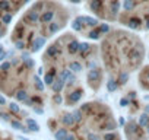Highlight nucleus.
I'll use <instances>...</instances> for the list:
<instances>
[{"mask_svg":"<svg viewBox=\"0 0 149 140\" xmlns=\"http://www.w3.org/2000/svg\"><path fill=\"white\" fill-rule=\"evenodd\" d=\"M102 140H118V137L114 134V133H105Z\"/></svg>","mask_w":149,"mask_h":140,"instance_id":"nucleus-37","label":"nucleus"},{"mask_svg":"<svg viewBox=\"0 0 149 140\" xmlns=\"http://www.w3.org/2000/svg\"><path fill=\"white\" fill-rule=\"evenodd\" d=\"M127 80H129V73H127V72H121V73L118 75V80H117L118 85H124Z\"/></svg>","mask_w":149,"mask_h":140,"instance_id":"nucleus-28","label":"nucleus"},{"mask_svg":"<svg viewBox=\"0 0 149 140\" xmlns=\"http://www.w3.org/2000/svg\"><path fill=\"white\" fill-rule=\"evenodd\" d=\"M140 19H137V18H132L129 22H127V25H129V28H132V29H137L139 26H140Z\"/></svg>","mask_w":149,"mask_h":140,"instance_id":"nucleus-21","label":"nucleus"},{"mask_svg":"<svg viewBox=\"0 0 149 140\" xmlns=\"http://www.w3.org/2000/svg\"><path fill=\"white\" fill-rule=\"evenodd\" d=\"M15 47H16V50L24 51V50H25V47H26V44H25V41H24V40H16V41H15Z\"/></svg>","mask_w":149,"mask_h":140,"instance_id":"nucleus-34","label":"nucleus"},{"mask_svg":"<svg viewBox=\"0 0 149 140\" xmlns=\"http://www.w3.org/2000/svg\"><path fill=\"white\" fill-rule=\"evenodd\" d=\"M26 57H29V53H28V51L22 53V57H21V58H26Z\"/></svg>","mask_w":149,"mask_h":140,"instance_id":"nucleus-50","label":"nucleus"},{"mask_svg":"<svg viewBox=\"0 0 149 140\" xmlns=\"http://www.w3.org/2000/svg\"><path fill=\"white\" fill-rule=\"evenodd\" d=\"M6 104V99H5V96H2L0 95V105H5Z\"/></svg>","mask_w":149,"mask_h":140,"instance_id":"nucleus-49","label":"nucleus"},{"mask_svg":"<svg viewBox=\"0 0 149 140\" xmlns=\"http://www.w3.org/2000/svg\"><path fill=\"white\" fill-rule=\"evenodd\" d=\"M146 29H149V18L146 19Z\"/></svg>","mask_w":149,"mask_h":140,"instance_id":"nucleus-54","label":"nucleus"},{"mask_svg":"<svg viewBox=\"0 0 149 140\" xmlns=\"http://www.w3.org/2000/svg\"><path fill=\"white\" fill-rule=\"evenodd\" d=\"M60 28H61V25H60L58 22H53V21L50 22V28H48V29H50V34H56Z\"/></svg>","mask_w":149,"mask_h":140,"instance_id":"nucleus-30","label":"nucleus"},{"mask_svg":"<svg viewBox=\"0 0 149 140\" xmlns=\"http://www.w3.org/2000/svg\"><path fill=\"white\" fill-rule=\"evenodd\" d=\"M148 78H149V72H148Z\"/></svg>","mask_w":149,"mask_h":140,"instance_id":"nucleus-58","label":"nucleus"},{"mask_svg":"<svg viewBox=\"0 0 149 140\" xmlns=\"http://www.w3.org/2000/svg\"><path fill=\"white\" fill-rule=\"evenodd\" d=\"M18 63H19V60H18V58H15V60H12V63H10V64H12V66H16Z\"/></svg>","mask_w":149,"mask_h":140,"instance_id":"nucleus-51","label":"nucleus"},{"mask_svg":"<svg viewBox=\"0 0 149 140\" xmlns=\"http://www.w3.org/2000/svg\"><path fill=\"white\" fill-rule=\"evenodd\" d=\"M42 8H44V2H38V3L34 6V10H37V12H41V10H42Z\"/></svg>","mask_w":149,"mask_h":140,"instance_id":"nucleus-41","label":"nucleus"},{"mask_svg":"<svg viewBox=\"0 0 149 140\" xmlns=\"http://www.w3.org/2000/svg\"><path fill=\"white\" fill-rule=\"evenodd\" d=\"M54 75H56V70L54 69H51V72H48V73H45V76H44V85H48V86H51V83L54 82Z\"/></svg>","mask_w":149,"mask_h":140,"instance_id":"nucleus-11","label":"nucleus"},{"mask_svg":"<svg viewBox=\"0 0 149 140\" xmlns=\"http://www.w3.org/2000/svg\"><path fill=\"white\" fill-rule=\"evenodd\" d=\"M76 19H78L79 22H82V24H85V25L91 26V28H95V26L98 25V19L91 18V16H78Z\"/></svg>","mask_w":149,"mask_h":140,"instance_id":"nucleus-1","label":"nucleus"},{"mask_svg":"<svg viewBox=\"0 0 149 140\" xmlns=\"http://www.w3.org/2000/svg\"><path fill=\"white\" fill-rule=\"evenodd\" d=\"M58 54H60V48L57 47V44L50 45V47L47 48V51H45V57H48V58H54V57H57Z\"/></svg>","mask_w":149,"mask_h":140,"instance_id":"nucleus-5","label":"nucleus"},{"mask_svg":"<svg viewBox=\"0 0 149 140\" xmlns=\"http://www.w3.org/2000/svg\"><path fill=\"white\" fill-rule=\"evenodd\" d=\"M10 125L13 127V128H16V130H21V131H24V133H26V131H29L26 127H24L19 121H16V120H10Z\"/></svg>","mask_w":149,"mask_h":140,"instance_id":"nucleus-19","label":"nucleus"},{"mask_svg":"<svg viewBox=\"0 0 149 140\" xmlns=\"http://www.w3.org/2000/svg\"><path fill=\"white\" fill-rule=\"evenodd\" d=\"M53 101H54L56 104H61V101H63V99H61V96H60L58 94H56V95H54V98H53Z\"/></svg>","mask_w":149,"mask_h":140,"instance_id":"nucleus-44","label":"nucleus"},{"mask_svg":"<svg viewBox=\"0 0 149 140\" xmlns=\"http://www.w3.org/2000/svg\"><path fill=\"white\" fill-rule=\"evenodd\" d=\"M5 51V48H3V45H0V53H3Z\"/></svg>","mask_w":149,"mask_h":140,"instance_id":"nucleus-55","label":"nucleus"},{"mask_svg":"<svg viewBox=\"0 0 149 140\" xmlns=\"http://www.w3.org/2000/svg\"><path fill=\"white\" fill-rule=\"evenodd\" d=\"M98 29H100L101 34H107V32L110 31V25H108V24H101V26H100Z\"/></svg>","mask_w":149,"mask_h":140,"instance_id":"nucleus-38","label":"nucleus"},{"mask_svg":"<svg viewBox=\"0 0 149 140\" xmlns=\"http://www.w3.org/2000/svg\"><path fill=\"white\" fill-rule=\"evenodd\" d=\"M54 10H45L42 12V15H40V22L41 24H50L54 19Z\"/></svg>","mask_w":149,"mask_h":140,"instance_id":"nucleus-3","label":"nucleus"},{"mask_svg":"<svg viewBox=\"0 0 149 140\" xmlns=\"http://www.w3.org/2000/svg\"><path fill=\"white\" fill-rule=\"evenodd\" d=\"M61 123L66 125V127H72L74 124V118H73V114H64L63 118H61Z\"/></svg>","mask_w":149,"mask_h":140,"instance_id":"nucleus-13","label":"nucleus"},{"mask_svg":"<svg viewBox=\"0 0 149 140\" xmlns=\"http://www.w3.org/2000/svg\"><path fill=\"white\" fill-rule=\"evenodd\" d=\"M146 127H148V128H146V130H148V133H149V124H148V125H146Z\"/></svg>","mask_w":149,"mask_h":140,"instance_id":"nucleus-57","label":"nucleus"},{"mask_svg":"<svg viewBox=\"0 0 149 140\" xmlns=\"http://www.w3.org/2000/svg\"><path fill=\"white\" fill-rule=\"evenodd\" d=\"M129 57H130L132 60H140V58H142V48H140V50H139V48L132 50V51L129 53Z\"/></svg>","mask_w":149,"mask_h":140,"instance_id":"nucleus-17","label":"nucleus"},{"mask_svg":"<svg viewBox=\"0 0 149 140\" xmlns=\"http://www.w3.org/2000/svg\"><path fill=\"white\" fill-rule=\"evenodd\" d=\"M0 21H2L3 25H9V24L12 22V13H5V15H2V16H0Z\"/></svg>","mask_w":149,"mask_h":140,"instance_id":"nucleus-29","label":"nucleus"},{"mask_svg":"<svg viewBox=\"0 0 149 140\" xmlns=\"http://www.w3.org/2000/svg\"><path fill=\"white\" fill-rule=\"evenodd\" d=\"M45 45V38L44 37H35V40H34V42H32V48H31V51H40L42 47Z\"/></svg>","mask_w":149,"mask_h":140,"instance_id":"nucleus-4","label":"nucleus"},{"mask_svg":"<svg viewBox=\"0 0 149 140\" xmlns=\"http://www.w3.org/2000/svg\"><path fill=\"white\" fill-rule=\"evenodd\" d=\"M82 89H76V91H73L72 94H69V96H67V104L70 105V104H74V102H78L81 98H82Z\"/></svg>","mask_w":149,"mask_h":140,"instance_id":"nucleus-2","label":"nucleus"},{"mask_svg":"<svg viewBox=\"0 0 149 140\" xmlns=\"http://www.w3.org/2000/svg\"><path fill=\"white\" fill-rule=\"evenodd\" d=\"M67 50H69V53H70V54H76V53L79 51V42H78L76 40L70 41V42H69V45H67Z\"/></svg>","mask_w":149,"mask_h":140,"instance_id":"nucleus-14","label":"nucleus"},{"mask_svg":"<svg viewBox=\"0 0 149 140\" xmlns=\"http://www.w3.org/2000/svg\"><path fill=\"white\" fill-rule=\"evenodd\" d=\"M88 67H89V69H95V67H97V63H95V61H89Z\"/></svg>","mask_w":149,"mask_h":140,"instance_id":"nucleus-46","label":"nucleus"},{"mask_svg":"<svg viewBox=\"0 0 149 140\" xmlns=\"http://www.w3.org/2000/svg\"><path fill=\"white\" fill-rule=\"evenodd\" d=\"M15 98H16L18 101H21V102H25L29 96H28V92H26L25 89H19V91L15 92Z\"/></svg>","mask_w":149,"mask_h":140,"instance_id":"nucleus-12","label":"nucleus"},{"mask_svg":"<svg viewBox=\"0 0 149 140\" xmlns=\"http://www.w3.org/2000/svg\"><path fill=\"white\" fill-rule=\"evenodd\" d=\"M12 9V5L9 0H0V12H9Z\"/></svg>","mask_w":149,"mask_h":140,"instance_id":"nucleus-18","label":"nucleus"},{"mask_svg":"<svg viewBox=\"0 0 149 140\" xmlns=\"http://www.w3.org/2000/svg\"><path fill=\"white\" fill-rule=\"evenodd\" d=\"M10 67H12V64H10L9 61H5L2 66H0V72H8Z\"/></svg>","mask_w":149,"mask_h":140,"instance_id":"nucleus-39","label":"nucleus"},{"mask_svg":"<svg viewBox=\"0 0 149 140\" xmlns=\"http://www.w3.org/2000/svg\"><path fill=\"white\" fill-rule=\"evenodd\" d=\"M101 35H102V34L100 32V29H98V28H94V29L88 34V37H89L91 40H100V38H101Z\"/></svg>","mask_w":149,"mask_h":140,"instance_id":"nucleus-24","label":"nucleus"},{"mask_svg":"<svg viewBox=\"0 0 149 140\" xmlns=\"http://www.w3.org/2000/svg\"><path fill=\"white\" fill-rule=\"evenodd\" d=\"M42 73H44V69L40 67V69H38V75H42Z\"/></svg>","mask_w":149,"mask_h":140,"instance_id":"nucleus-53","label":"nucleus"},{"mask_svg":"<svg viewBox=\"0 0 149 140\" xmlns=\"http://www.w3.org/2000/svg\"><path fill=\"white\" fill-rule=\"evenodd\" d=\"M73 118H74V123L82 121V111L81 110H76V111L73 112Z\"/></svg>","mask_w":149,"mask_h":140,"instance_id":"nucleus-36","label":"nucleus"},{"mask_svg":"<svg viewBox=\"0 0 149 140\" xmlns=\"http://www.w3.org/2000/svg\"><path fill=\"white\" fill-rule=\"evenodd\" d=\"M120 105H121V107H127V105H129V99H127V98H123V99L120 101Z\"/></svg>","mask_w":149,"mask_h":140,"instance_id":"nucleus-45","label":"nucleus"},{"mask_svg":"<svg viewBox=\"0 0 149 140\" xmlns=\"http://www.w3.org/2000/svg\"><path fill=\"white\" fill-rule=\"evenodd\" d=\"M0 118H2L3 121H10V115L6 114V112H0Z\"/></svg>","mask_w":149,"mask_h":140,"instance_id":"nucleus-43","label":"nucleus"},{"mask_svg":"<svg viewBox=\"0 0 149 140\" xmlns=\"http://www.w3.org/2000/svg\"><path fill=\"white\" fill-rule=\"evenodd\" d=\"M21 60H22V63H24V67H25V69H32V67L35 66L34 60H32V58H29V57H26V58H21Z\"/></svg>","mask_w":149,"mask_h":140,"instance_id":"nucleus-27","label":"nucleus"},{"mask_svg":"<svg viewBox=\"0 0 149 140\" xmlns=\"http://www.w3.org/2000/svg\"><path fill=\"white\" fill-rule=\"evenodd\" d=\"M34 112H37V114H42L44 111H42V108H35V107H34Z\"/></svg>","mask_w":149,"mask_h":140,"instance_id":"nucleus-48","label":"nucleus"},{"mask_svg":"<svg viewBox=\"0 0 149 140\" xmlns=\"http://www.w3.org/2000/svg\"><path fill=\"white\" fill-rule=\"evenodd\" d=\"M117 128V124L114 123V121H107L104 125H102V130H107V131H113V130H116Z\"/></svg>","mask_w":149,"mask_h":140,"instance_id":"nucleus-25","label":"nucleus"},{"mask_svg":"<svg viewBox=\"0 0 149 140\" xmlns=\"http://www.w3.org/2000/svg\"><path fill=\"white\" fill-rule=\"evenodd\" d=\"M72 28L76 31V32H81V31H84V26H82V22H79L78 19H74L73 22H72Z\"/></svg>","mask_w":149,"mask_h":140,"instance_id":"nucleus-32","label":"nucleus"},{"mask_svg":"<svg viewBox=\"0 0 149 140\" xmlns=\"http://www.w3.org/2000/svg\"><path fill=\"white\" fill-rule=\"evenodd\" d=\"M64 80L63 79H60V78H57V79H54V82L51 83V89L56 92V94H60L61 91H63V88H64Z\"/></svg>","mask_w":149,"mask_h":140,"instance_id":"nucleus-6","label":"nucleus"},{"mask_svg":"<svg viewBox=\"0 0 149 140\" xmlns=\"http://www.w3.org/2000/svg\"><path fill=\"white\" fill-rule=\"evenodd\" d=\"M133 8H134V2H133V0H124V2H123V9L126 12H130Z\"/></svg>","mask_w":149,"mask_h":140,"instance_id":"nucleus-26","label":"nucleus"},{"mask_svg":"<svg viewBox=\"0 0 149 140\" xmlns=\"http://www.w3.org/2000/svg\"><path fill=\"white\" fill-rule=\"evenodd\" d=\"M26 124H28V130H29V131H38V130H40V125H38L34 120H31V118L26 120Z\"/></svg>","mask_w":149,"mask_h":140,"instance_id":"nucleus-22","label":"nucleus"},{"mask_svg":"<svg viewBox=\"0 0 149 140\" xmlns=\"http://www.w3.org/2000/svg\"><path fill=\"white\" fill-rule=\"evenodd\" d=\"M64 140H76V139H74V136H73V134H70V136L67 134V136L64 137Z\"/></svg>","mask_w":149,"mask_h":140,"instance_id":"nucleus-47","label":"nucleus"},{"mask_svg":"<svg viewBox=\"0 0 149 140\" xmlns=\"http://www.w3.org/2000/svg\"><path fill=\"white\" fill-rule=\"evenodd\" d=\"M34 82H35V88L38 91H44V82L38 78V76H34Z\"/></svg>","mask_w":149,"mask_h":140,"instance_id":"nucleus-33","label":"nucleus"},{"mask_svg":"<svg viewBox=\"0 0 149 140\" xmlns=\"http://www.w3.org/2000/svg\"><path fill=\"white\" fill-rule=\"evenodd\" d=\"M25 21L26 22H32V24H35V22H38L40 21V12H37V10H29L28 13H26V16H25Z\"/></svg>","mask_w":149,"mask_h":140,"instance_id":"nucleus-8","label":"nucleus"},{"mask_svg":"<svg viewBox=\"0 0 149 140\" xmlns=\"http://www.w3.org/2000/svg\"><path fill=\"white\" fill-rule=\"evenodd\" d=\"M9 110H10L13 114H19V112H21L19 105H18V104H15V102H10V104H9Z\"/></svg>","mask_w":149,"mask_h":140,"instance_id":"nucleus-35","label":"nucleus"},{"mask_svg":"<svg viewBox=\"0 0 149 140\" xmlns=\"http://www.w3.org/2000/svg\"><path fill=\"white\" fill-rule=\"evenodd\" d=\"M91 108H92V104H84L82 108H81V111H82V112H89Z\"/></svg>","mask_w":149,"mask_h":140,"instance_id":"nucleus-40","label":"nucleus"},{"mask_svg":"<svg viewBox=\"0 0 149 140\" xmlns=\"http://www.w3.org/2000/svg\"><path fill=\"white\" fill-rule=\"evenodd\" d=\"M88 140H101V139H100L98 134H95V133H89V134H88Z\"/></svg>","mask_w":149,"mask_h":140,"instance_id":"nucleus-42","label":"nucleus"},{"mask_svg":"<svg viewBox=\"0 0 149 140\" xmlns=\"http://www.w3.org/2000/svg\"><path fill=\"white\" fill-rule=\"evenodd\" d=\"M107 89H108V92H116L118 89V82L116 79H110L107 82Z\"/></svg>","mask_w":149,"mask_h":140,"instance_id":"nucleus-16","label":"nucleus"},{"mask_svg":"<svg viewBox=\"0 0 149 140\" xmlns=\"http://www.w3.org/2000/svg\"><path fill=\"white\" fill-rule=\"evenodd\" d=\"M118 9H120V2H118V0H113V2H111V13L117 15Z\"/></svg>","mask_w":149,"mask_h":140,"instance_id":"nucleus-31","label":"nucleus"},{"mask_svg":"<svg viewBox=\"0 0 149 140\" xmlns=\"http://www.w3.org/2000/svg\"><path fill=\"white\" fill-rule=\"evenodd\" d=\"M70 2H72V3H74V5H78V3H81V2H82V0H70Z\"/></svg>","mask_w":149,"mask_h":140,"instance_id":"nucleus-52","label":"nucleus"},{"mask_svg":"<svg viewBox=\"0 0 149 140\" xmlns=\"http://www.w3.org/2000/svg\"><path fill=\"white\" fill-rule=\"evenodd\" d=\"M88 80L92 83V82H100L101 80V72L98 69H94V70H89L88 73Z\"/></svg>","mask_w":149,"mask_h":140,"instance_id":"nucleus-7","label":"nucleus"},{"mask_svg":"<svg viewBox=\"0 0 149 140\" xmlns=\"http://www.w3.org/2000/svg\"><path fill=\"white\" fill-rule=\"evenodd\" d=\"M89 8H91L92 12L100 13V12H101V8H102V0H91Z\"/></svg>","mask_w":149,"mask_h":140,"instance_id":"nucleus-9","label":"nucleus"},{"mask_svg":"<svg viewBox=\"0 0 149 140\" xmlns=\"http://www.w3.org/2000/svg\"><path fill=\"white\" fill-rule=\"evenodd\" d=\"M69 69L72 70L73 73H79V72H82V64L79 61H70Z\"/></svg>","mask_w":149,"mask_h":140,"instance_id":"nucleus-15","label":"nucleus"},{"mask_svg":"<svg viewBox=\"0 0 149 140\" xmlns=\"http://www.w3.org/2000/svg\"><path fill=\"white\" fill-rule=\"evenodd\" d=\"M91 50H92V47H91L88 42H82V44L79 42V51H78V53H81V54H82V57H86V55H88V53H89Z\"/></svg>","mask_w":149,"mask_h":140,"instance_id":"nucleus-10","label":"nucleus"},{"mask_svg":"<svg viewBox=\"0 0 149 140\" xmlns=\"http://www.w3.org/2000/svg\"><path fill=\"white\" fill-rule=\"evenodd\" d=\"M67 136V130L66 128H60L54 133V139L56 140H64V137Z\"/></svg>","mask_w":149,"mask_h":140,"instance_id":"nucleus-20","label":"nucleus"},{"mask_svg":"<svg viewBox=\"0 0 149 140\" xmlns=\"http://www.w3.org/2000/svg\"><path fill=\"white\" fill-rule=\"evenodd\" d=\"M149 124V115L145 112V114H142L140 117H139V125L140 127H146Z\"/></svg>","mask_w":149,"mask_h":140,"instance_id":"nucleus-23","label":"nucleus"},{"mask_svg":"<svg viewBox=\"0 0 149 140\" xmlns=\"http://www.w3.org/2000/svg\"><path fill=\"white\" fill-rule=\"evenodd\" d=\"M3 37V31H0V38H2Z\"/></svg>","mask_w":149,"mask_h":140,"instance_id":"nucleus-56","label":"nucleus"}]
</instances>
